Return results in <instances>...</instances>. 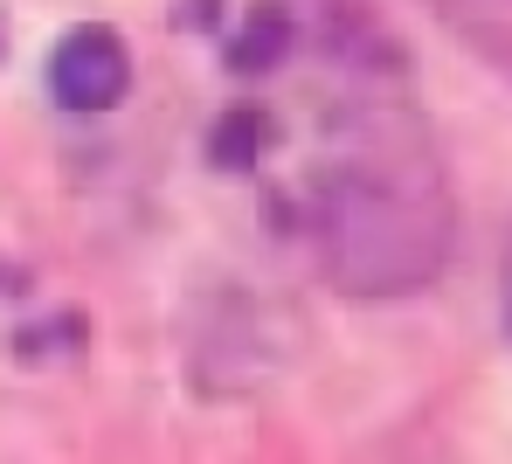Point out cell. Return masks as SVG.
Segmentation results:
<instances>
[{"instance_id":"6da1fadb","label":"cell","mask_w":512,"mask_h":464,"mask_svg":"<svg viewBox=\"0 0 512 464\" xmlns=\"http://www.w3.org/2000/svg\"><path fill=\"white\" fill-rule=\"evenodd\" d=\"M340 153L312 181V236L346 298H409L443 278L457 243V201L423 104L388 49L346 63L333 104Z\"/></svg>"},{"instance_id":"7a4b0ae2","label":"cell","mask_w":512,"mask_h":464,"mask_svg":"<svg viewBox=\"0 0 512 464\" xmlns=\"http://www.w3.org/2000/svg\"><path fill=\"white\" fill-rule=\"evenodd\" d=\"M49 91H56L63 111H77V118L111 111L118 97L132 91V56H125L118 28H104V21L70 28V35L56 42V56H49Z\"/></svg>"},{"instance_id":"3957f363","label":"cell","mask_w":512,"mask_h":464,"mask_svg":"<svg viewBox=\"0 0 512 464\" xmlns=\"http://www.w3.org/2000/svg\"><path fill=\"white\" fill-rule=\"evenodd\" d=\"M436 28H450L485 70H499L512 84V0H423Z\"/></svg>"},{"instance_id":"277c9868","label":"cell","mask_w":512,"mask_h":464,"mask_svg":"<svg viewBox=\"0 0 512 464\" xmlns=\"http://www.w3.org/2000/svg\"><path fill=\"white\" fill-rule=\"evenodd\" d=\"M284 49H291V7H284V0H250V14H243V28H236V42H229V63H236L243 77H263Z\"/></svg>"},{"instance_id":"5b68a950","label":"cell","mask_w":512,"mask_h":464,"mask_svg":"<svg viewBox=\"0 0 512 464\" xmlns=\"http://www.w3.org/2000/svg\"><path fill=\"white\" fill-rule=\"evenodd\" d=\"M256 146H263V111H256V104H236V111L215 125V160H222V167H250Z\"/></svg>"},{"instance_id":"8992f818","label":"cell","mask_w":512,"mask_h":464,"mask_svg":"<svg viewBox=\"0 0 512 464\" xmlns=\"http://www.w3.org/2000/svg\"><path fill=\"white\" fill-rule=\"evenodd\" d=\"M506 340H512V243H506Z\"/></svg>"}]
</instances>
